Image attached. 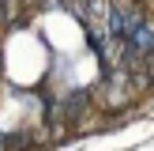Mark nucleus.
<instances>
[{
    "instance_id": "f257e3e1",
    "label": "nucleus",
    "mask_w": 154,
    "mask_h": 151,
    "mask_svg": "<svg viewBox=\"0 0 154 151\" xmlns=\"http://www.w3.org/2000/svg\"><path fill=\"white\" fill-rule=\"evenodd\" d=\"M87 106H90V91L87 87H75V91H68L53 110H57V117L64 121V125H75V121L87 113Z\"/></svg>"
},
{
    "instance_id": "f03ea898",
    "label": "nucleus",
    "mask_w": 154,
    "mask_h": 151,
    "mask_svg": "<svg viewBox=\"0 0 154 151\" xmlns=\"http://www.w3.org/2000/svg\"><path fill=\"white\" fill-rule=\"evenodd\" d=\"M4 4H8V0H4Z\"/></svg>"
}]
</instances>
